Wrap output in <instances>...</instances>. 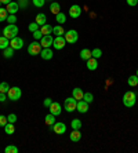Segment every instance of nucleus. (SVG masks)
Returning <instances> with one entry per match:
<instances>
[{
  "label": "nucleus",
  "mask_w": 138,
  "mask_h": 153,
  "mask_svg": "<svg viewBox=\"0 0 138 153\" xmlns=\"http://www.w3.org/2000/svg\"><path fill=\"white\" fill-rule=\"evenodd\" d=\"M80 58L81 59H84V61L90 59V58H91V50H89V48H83V50L80 51Z\"/></svg>",
  "instance_id": "obj_21"
},
{
  "label": "nucleus",
  "mask_w": 138,
  "mask_h": 153,
  "mask_svg": "<svg viewBox=\"0 0 138 153\" xmlns=\"http://www.w3.org/2000/svg\"><path fill=\"white\" fill-rule=\"evenodd\" d=\"M4 153H18V148L14 145H8V146H6Z\"/></svg>",
  "instance_id": "obj_33"
},
{
  "label": "nucleus",
  "mask_w": 138,
  "mask_h": 153,
  "mask_svg": "<svg viewBox=\"0 0 138 153\" xmlns=\"http://www.w3.org/2000/svg\"><path fill=\"white\" fill-rule=\"evenodd\" d=\"M83 100H84L87 103H90V102H92V101H94V97H92L91 93H84V97H83Z\"/></svg>",
  "instance_id": "obj_35"
},
{
  "label": "nucleus",
  "mask_w": 138,
  "mask_h": 153,
  "mask_svg": "<svg viewBox=\"0 0 138 153\" xmlns=\"http://www.w3.org/2000/svg\"><path fill=\"white\" fill-rule=\"evenodd\" d=\"M21 95H22V91L19 87H10V90H8V93H7L8 100H11V101H18L21 98Z\"/></svg>",
  "instance_id": "obj_4"
},
{
  "label": "nucleus",
  "mask_w": 138,
  "mask_h": 153,
  "mask_svg": "<svg viewBox=\"0 0 138 153\" xmlns=\"http://www.w3.org/2000/svg\"><path fill=\"white\" fill-rule=\"evenodd\" d=\"M72 97H73L75 100H83V97H84V93H83V90L81 88H73V91H72Z\"/></svg>",
  "instance_id": "obj_19"
},
{
  "label": "nucleus",
  "mask_w": 138,
  "mask_h": 153,
  "mask_svg": "<svg viewBox=\"0 0 138 153\" xmlns=\"http://www.w3.org/2000/svg\"><path fill=\"white\" fill-rule=\"evenodd\" d=\"M42 44H40V42H37V40H35L33 43H31L28 46V53L31 54V55H39L40 51H42Z\"/></svg>",
  "instance_id": "obj_5"
},
{
  "label": "nucleus",
  "mask_w": 138,
  "mask_h": 153,
  "mask_svg": "<svg viewBox=\"0 0 138 153\" xmlns=\"http://www.w3.org/2000/svg\"><path fill=\"white\" fill-rule=\"evenodd\" d=\"M76 106H78V100H75L73 97H71V98H66V100H65L64 108H65V111H66L68 113H71V112L76 111Z\"/></svg>",
  "instance_id": "obj_3"
},
{
  "label": "nucleus",
  "mask_w": 138,
  "mask_h": 153,
  "mask_svg": "<svg viewBox=\"0 0 138 153\" xmlns=\"http://www.w3.org/2000/svg\"><path fill=\"white\" fill-rule=\"evenodd\" d=\"M18 35V26L15 24H8L6 28L3 29V36H6L7 39H14Z\"/></svg>",
  "instance_id": "obj_2"
},
{
  "label": "nucleus",
  "mask_w": 138,
  "mask_h": 153,
  "mask_svg": "<svg viewBox=\"0 0 138 153\" xmlns=\"http://www.w3.org/2000/svg\"><path fill=\"white\" fill-rule=\"evenodd\" d=\"M66 44V40H65L64 36H55V39L53 42V47L55 50H62Z\"/></svg>",
  "instance_id": "obj_7"
},
{
  "label": "nucleus",
  "mask_w": 138,
  "mask_h": 153,
  "mask_svg": "<svg viewBox=\"0 0 138 153\" xmlns=\"http://www.w3.org/2000/svg\"><path fill=\"white\" fill-rule=\"evenodd\" d=\"M32 35H33V39H35V40H40V39L43 37L42 30H39V29H37V30H35V32H33Z\"/></svg>",
  "instance_id": "obj_36"
},
{
  "label": "nucleus",
  "mask_w": 138,
  "mask_h": 153,
  "mask_svg": "<svg viewBox=\"0 0 138 153\" xmlns=\"http://www.w3.org/2000/svg\"><path fill=\"white\" fill-rule=\"evenodd\" d=\"M137 101V95L134 91H126L123 95V103L126 108H133Z\"/></svg>",
  "instance_id": "obj_1"
},
{
  "label": "nucleus",
  "mask_w": 138,
  "mask_h": 153,
  "mask_svg": "<svg viewBox=\"0 0 138 153\" xmlns=\"http://www.w3.org/2000/svg\"><path fill=\"white\" fill-rule=\"evenodd\" d=\"M6 101V93H0V102Z\"/></svg>",
  "instance_id": "obj_44"
},
{
  "label": "nucleus",
  "mask_w": 138,
  "mask_h": 153,
  "mask_svg": "<svg viewBox=\"0 0 138 153\" xmlns=\"http://www.w3.org/2000/svg\"><path fill=\"white\" fill-rule=\"evenodd\" d=\"M7 17H8L7 10H6V8H3V7H0V22L7 21Z\"/></svg>",
  "instance_id": "obj_30"
},
{
  "label": "nucleus",
  "mask_w": 138,
  "mask_h": 153,
  "mask_svg": "<svg viewBox=\"0 0 138 153\" xmlns=\"http://www.w3.org/2000/svg\"><path fill=\"white\" fill-rule=\"evenodd\" d=\"M6 10H7L8 14H15V13L19 10V4H18L17 1H10V3L7 4Z\"/></svg>",
  "instance_id": "obj_14"
},
{
  "label": "nucleus",
  "mask_w": 138,
  "mask_h": 153,
  "mask_svg": "<svg viewBox=\"0 0 138 153\" xmlns=\"http://www.w3.org/2000/svg\"><path fill=\"white\" fill-rule=\"evenodd\" d=\"M91 57L92 58H99V57H102V50L101 48H94V50H91Z\"/></svg>",
  "instance_id": "obj_32"
},
{
  "label": "nucleus",
  "mask_w": 138,
  "mask_h": 153,
  "mask_svg": "<svg viewBox=\"0 0 138 153\" xmlns=\"http://www.w3.org/2000/svg\"><path fill=\"white\" fill-rule=\"evenodd\" d=\"M36 24H37V25L39 26H43V25H46L47 24V17L44 14H43V13H39V14L36 15Z\"/></svg>",
  "instance_id": "obj_17"
},
{
  "label": "nucleus",
  "mask_w": 138,
  "mask_h": 153,
  "mask_svg": "<svg viewBox=\"0 0 138 153\" xmlns=\"http://www.w3.org/2000/svg\"><path fill=\"white\" fill-rule=\"evenodd\" d=\"M71 127H72V130H80L81 128V121L79 120V119H73L72 123H71Z\"/></svg>",
  "instance_id": "obj_29"
},
{
  "label": "nucleus",
  "mask_w": 138,
  "mask_h": 153,
  "mask_svg": "<svg viewBox=\"0 0 138 153\" xmlns=\"http://www.w3.org/2000/svg\"><path fill=\"white\" fill-rule=\"evenodd\" d=\"M32 3L36 7H43V6L46 4V0H32Z\"/></svg>",
  "instance_id": "obj_37"
},
{
  "label": "nucleus",
  "mask_w": 138,
  "mask_h": 153,
  "mask_svg": "<svg viewBox=\"0 0 138 153\" xmlns=\"http://www.w3.org/2000/svg\"><path fill=\"white\" fill-rule=\"evenodd\" d=\"M48 109H50V113L54 114V116H60L61 111H62V108H61V105L58 102H53L48 106Z\"/></svg>",
  "instance_id": "obj_12"
},
{
  "label": "nucleus",
  "mask_w": 138,
  "mask_h": 153,
  "mask_svg": "<svg viewBox=\"0 0 138 153\" xmlns=\"http://www.w3.org/2000/svg\"><path fill=\"white\" fill-rule=\"evenodd\" d=\"M50 11H51L53 14H55V15H57L58 13H60V11H61V6L57 3V1H53V3L50 4Z\"/></svg>",
  "instance_id": "obj_22"
},
{
  "label": "nucleus",
  "mask_w": 138,
  "mask_h": 153,
  "mask_svg": "<svg viewBox=\"0 0 138 153\" xmlns=\"http://www.w3.org/2000/svg\"><path fill=\"white\" fill-rule=\"evenodd\" d=\"M7 123H8L7 117H6V116H3V114H0V127H4Z\"/></svg>",
  "instance_id": "obj_39"
},
{
  "label": "nucleus",
  "mask_w": 138,
  "mask_h": 153,
  "mask_svg": "<svg viewBox=\"0 0 138 153\" xmlns=\"http://www.w3.org/2000/svg\"><path fill=\"white\" fill-rule=\"evenodd\" d=\"M18 4H21V7H26V6H28V1H26V0H21V1H19V3Z\"/></svg>",
  "instance_id": "obj_45"
},
{
  "label": "nucleus",
  "mask_w": 138,
  "mask_h": 153,
  "mask_svg": "<svg viewBox=\"0 0 138 153\" xmlns=\"http://www.w3.org/2000/svg\"><path fill=\"white\" fill-rule=\"evenodd\" d=\"M0 7H1V1H0Z\"/></svg>",
  "instance_id": "obj_47"
},
{
  "label": "nucleus",
  "mask_w": 138,
  "mask_h": 153,
  "mask_svg": "<svg viewBox=\"0 0 138 153\" xmlns=\"http://www.w3.org/2000/svg\"><path fill=\"white\" fill-rule=\"evenodd\" d=\"M65 40H66V43H69V44H72V43H76L79 39V33L75 30V29H69L68 32H65Z\"/></svg>",
  "instance_id": "obj_6"
},
{
  "label": "nucleus",
  "mask_w": 138,
  "mask_h": 153,
  "mask_svg": "<svg viewBox=\"0 0 138 153\" xmlns=\"http://www.w3.org/2000/svg\"><path fill=\"white\" fill-rule=\"evenodd\" d=\"M7 47H10V39H7L6 36H1L0 37V50H4Z\"/></svg>",
  "instance_id": "obj_20"
},
{
  "label": "nucleus",
  "mask_w": 138,
  "mask_h": 153,
  "mask_svg": "<svg viewBox=\"0 0 138 153\" xmlns=\"http://www.w3.org/2000/svg\"><path fill=\"white\" fill-rule=\"evenodd\" d=\"M55 21H57L60 25H62V24H65V22H66V15H65L64 13H61V11H60V13L55 15Z\"/></svg>",
  "instance_id": "obj_25"
},
{
  "label": "nucleus",
  "mask_w": 138,
  "mask_h": 153,
  "mask_svg": "<svg viewBox=\"0 0 138 153\" xmlns=\"http://www.w3.org/2000/svg\"><path fill=\"white\" fill-rule=\"evenodd\" d=\"M126 1H127V4L131 6V7H135L138 4V0H126Z\"/></svg>",
  "instance_id": "obj_43"
},
{
  "label": "nucleus",
  "mask_w": 138,
  "mask_h": 153,
  "mask_svg": "<svg viewBox=\"0 0 138 153\" xmlns=\"http://www.w3.org/2000/svg\"><path fill=\"white\" fill-rule=\"evenodd\" d=\"M81 14V7L78 4H73L71 8H69V17L71 18H79Z\"/></svg>",
  "instance_id": "obj_11"
},
{
  "label": "nucleus",
  "mask_w": 138,
  "mask_h": 153,
  "mask_svg": "<svg viewBox=\"0 0 138 153\" xmlns=\"http://www.w3.org/2000/svg\"><path fill=\"white\" fill-rule=\"evenodd\" d=\"M0 1H1V4H8L11 0H0Z\"/></svg>",
  "instance_id": "obj_46"
},
{
  "label": "nucleus",
  "mask_w": 138,
  "mask_h": 153,
  "mask_svg": "<svg viewBox=\"0 0 138 153\" xmlns=\"http://www.w3.org/2000/svg\"><path fill=\"white\" fill-rule=\"evenodd\" d=\"M53 36L51 35H43V37L40 39V44H42L43 48H46V47H50V46H53Z\"/></svg>",
  "instance_id": "obj_10"
},
{
  "label": "nucleus",
  "mask_w": 138,
  "mask_h": 153,
  "mask_svg": "<svg viewBox=\"0 0 138 153\" xmlns=\"http://www.w3.org/2000/svg\"><path fill=\"white\" fill-rule=\"evenodd\" d=\"M14 48L13 47H7V48H4L3 50V55H4V58H11L13 55H14Z\"/></svg>",
  "instance_id": "obj_27"
},
{
  "label": "nucleus",
  "mask_w": 138,
  "mask_h": 153,
  "mask_svg": "<svg viewBox=\"0 0 138 153\" xmlns=\"http://www.w3.org/2000/svg\"><path fill=\"white\" fill-rule=\"evenodd\" d=\"M51 103H53V100H51V98H46V100H44V102H43V105H44L46 108H48Z\"/></svg>",
  "instance_id": "obj_42"
},
{
  "label": "nucleus",
  "mask_w": 138,
  "mask_h": 153,
  "mask_svg": "<svg viewBox=\"0 0 138 153\" xmlns=\"http://www.w3.org/2000/svg\"><path fill=\"white\" fill-rule=\"evenodd\" d=\"M40 30H42L43 35H51V33H53V26L48 25V24H46V25L42 26V29H40Z\"/></svg>",
  "instance_id": "obj_26"
},
{
  "label": "nucleus",
  "mask_w": 138,
  "mask_h": 153,
  "mask_svg": "<svg viewBox=\"0 0 138 153\" xmlns=\"http://www.w3.org/2000/svg\"><path fill=\"white\" fill-rule=\"evenodd\" d=\"M137 76H138V69H137Z\"/></svg>",
  "instance_id": "obj_48"
},
{
  "label": "nucleus",
  "mask_w": 138,
  "mask_h": 153,
  "mask_svg": "<svg viewBox=\"0 0 138 153\" xmlns=\"http://www.w3.org/2000/svg\"><path fill=\"white\" fill-rule=\"evenodd\" d=\"M28 29H29V30H31V32L33 33V32H35V30H37V29H39V25H37L36 22H32V24H29Z\"/></svg>",
  "instance_id": "obj_38"
},
{
  "label": "nucleus",
  "mask_w": 138,
  "mask_h": 153,
  "mask_svg": "<svg viewBox=\"0 0 138 153\" xmlns=\"http://www.w3.org/2000/svg\"><path fill=\"white\" fill-rule=\"evenodd\" d=\"M53 130L55 134L62 135V134H65V131H66V126H65L64 123H61V121H55L53 124Z\"/></svg>",
  "instance_id": "obj_8"
},
{
  "label": "nucleus",
  "mask_w": 138,
  "mask_h": 153,
  "mask_svg": "<svg viewBox=\"0 0 138 153\" xmlns=\"http://www.w3.org/2000/svg\"><path fill=\"white\" fill-rule=\"evenodd\" d=\"M7 120H8V123H15V121H17V114H14V113L8 114V116H7Z\"/></svg>",
  "instance_id": "obj_41"
},
{
  "label": "nucleus",
  "mask_w": 138,
  "mask_h": 153,
  "mask_svg": "<svg viewBox=\"0 0 138 153\" xmlns=\"http://www.w3.org/2000/svg\"><path fill=\"white\" fill-rule=\"evenodd\" d=\"M69 138H71L72 142H79L81 139V132L80 130H72L71 135H69Z\"/></svg>",
  "instance_id": "obj_16"
},
{
  "label": "nucleus",
  "mask_w": 138,
  "mask_h": 153,
  "mask_svg": "<svg viewBox=\"0 0 138 153\" xmlns=\"http://www.w3.org/2000/svg\"><path fill=\"white\" fill-rule=\"evenodd\" d=\"M44 120H46V124L47 126H53L54 123H55V116H54V114H47L46 116V119H44Z\"/></svg>",
  "instance_id": "obj_31"
},
{
  "label": "nucleus",
  "mask_w": 138,
  "mask_h": 153,
  "mask_svg": "<svg viewBox=\"0 0 138 153\" xmlns=\"http://www.w3.org/2000/svg\"><path fill=\"white\" fill-rule=\"evenodd\" d=\"M53 33L55 36H62V35H65V30H64V28H62V25L58 24L57 26H53Z\"/></svg>",
  "instance_id": "obj_24"
},
{
  "label": "nucleus",
  "mask_w": 138,
  "mask_h": 153,
  "mask_svg": "<svg viewBox=\"0 0 138 153\" xmlns=\"http://www.w3.org/2000/svg\"><path fill=\"white\" fill-rule=\"evenodd\" d=\"M8 90H10V85H8V83L3 82V83H0V93H8Z\"/></svg>",
  "instance_id": "obj_34"
},
{
  "label": "nucleus",
  "mask_w": 138,
  "mask_h": 153,
  "mask_svg": "<svg viewBox=\"0 0 138 153\" xmlns=\"http://www.w3.org/2000/svg\"><path fill=\"white\" fill-rule=\"evenodd\" d=\"M7 21L10 22V24H15V22H17V17H15V14H8Z\"/></svg>",
  "instance_id": "obj_40"
},
{
  "label": "nucleus",
  "mask_w": 138,
  "mask_h": 153,
  "mask_svg": "<svg viewBox=\"0 0 138 153\" xmlns=\"http://www.w3.org/2000/svg\"><path fill=\"white\" fill-rule=\"evenodd\" d=\"M40 55H42V58L43 59H51L53 58V55H54V53H53V50L50 48V47H46V48H42V51H40Z\"/></svg>",
  "instance_id": "obj_13"
},
{
  "label": "nucleus",
  "mask_w": 138,
  "mask_h": 153,
  "mask_svg": "<svg viewBox=\"0 0 138 153\" xmlns=\"http://www.w3.org/2000/svg\"><path fill=\"white\" fill-rule=\"evenodd\" d=\"M128 85H131V87H137L138 85V76L137 75H133L128 77Z\"/></svg>",
  "instance_id": "obj_28"
},
{
  "label": "nucleus",
  "mask_w": 138,
  "mask_h": 153,
  "mask_svg": "<svg viewBox=\"0 0 138 153\" xmlns=\"http://www.w3.org/2000/svg\"><path fill=\"white\" fill-rule=\"evenodd\" d=\"M10 47H13L14 50H21L22 47H24V40L17 36V37L10 40Z\"/></svg>",
  "instance_id": "obj_9"
},
{
  "label": "nucleus",
  "mask_w": 138,
  "mask_h": 153,
  "mask_svg": "<svg viewBox=\"0 0 138 153\" xmlns=\"http://www.w3.org/2000/svg\"><path fill=\"white\" fill-rule=\"evenodd\" d=\"M4 132L11 135V134H14L15 132V127H14V123H7V124L4 126Z\"/></svg>",
  "instance_id": "obj_23"
},
{
  "label": "nucleus",
  "mask_w": 138,
  "mask_h": 153,
  "mask_svg": "<svg viewBox=\"0 0 138 153\" xmlns=\"http://www.w3.org/2000/svg\"><path fill=\"white\" fill-rule=\"evenodd\" d=\"M76 109H78V112H80V113H86V112L89 111V103L86 102L84 100L78 101V106H76Z\"/></svg>",
  "instance_id": "obj_15"
},
{
  "label": "nucleus",
  "mask_w": 138,
  "mask_h": 153,
  "mask_svg": "<svg viewBox=\"0 0 138 153\" xmlns=\"http://www.w3.org/2000/svg\"><path fill=\"white\" fill-rule=\"evenodd\" d=\"M98 68V61L95 59V58H90V59H87V69L89 71H95V69Z\"/></svg>",
  "instance_id": "obj_18"
}]
</instances>
